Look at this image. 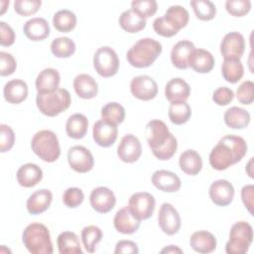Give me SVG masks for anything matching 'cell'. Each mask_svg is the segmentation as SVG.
<instances>
[{"label":"cell","mask_w":254,"mask_h":254,"mask_svg":"<svg viewBox=\"0 0 254 254\" xmlns=\"http://www.w3.org/2000/svg\"><path fill=\"white\" fill-rule=\"evenodd\" d=\"M73 89L82 99H91L97 95L98 84L95 79L87 73H79L73 79Z\"/></svg>","instance_id":"26"},{"label":"cell","mask_w":254,"mask_h":254,"mask_svg":"<svg viewBox=\"0 0 254 254\" xmlns=\"http://www.w3.org/2000/svg\"><path fill=\"white\" fill-rule=\"evenodd\" d=\"M118 135L117 125L108 123L104 120H98L94 123L92 128V137L95 143L103 148L112 146Z\"/></svg>","instance_id":"17"},{"label":"cell","mask_w":254,"mask_h":254,"mask_svg":"<svg viewBox=\"0 0 254 254\" xmlns=\"http://www.w3.org/2000/svg\"><path fill=\"white\" fill-rule=\"evenodd\" d=\"M0 4L2 5L1 12H0V14L2 15V14H4V12H5V10H6V6H7V7L9 6V1H1V2H0Z\"/></svg>","instance_id":"57"},{"label":"cell","mask_w":254,"mask_h":254,"mask_svg":"<svg viewBox=\"0 0 254 254\" xmlns=\"http://www.w3.org/2000/svg\"><path fill=\"white\" fill-rule=\"evenodd\" d=\"M22 241L32 254H52L54 252L50 231L42 223L33 222L27 225L22 234Z\"/></svg>","instance_id":"4"},{"label":"cell","mask_w":254,"mask_h":254,"mask_svg":"<svg viewBox=\"0 0 254 254\" xmlns=\"http://www.w3.org/2000/svg\"><path fill=\"white\" fill-rule=\"evenodd\" d=\"M15 32L12 27L5 22H0V45L2 47H10L15 42Z\"/></svg>","instance_id":"52"},{"label":"cell","mask_w":254,"mask_h":254,"mask_svg":"<svg viewBox=\"0 0 254 254\" xmlns=\"http://www.w3.org/2000/svg\"><path fill=\"white\" fill-rule=\"evenodd\" d=\"M17 182L21 187L32 188L38 185L43 179L42 169L33 163L22 165L17 171Z\"/></svg>","instance_id":"25"},{"label":"cell","mask_w":254,"mask_h":254,"mask_svg":"<svg viewBox=\"0 0 254 254\" xmlns=\"http://www.w3.org/2000/svg\"><path fill=\"white\" fill-rule=\"evenodd\" d=\"M245 51V40L238 32L227 33L220 43V53L223 59L240 60Z\"/></svg>","instance_id":"13"},{"label":"cell","mask_w":254,"mask_h":254,"mask_svg":"<svg viewBox=\"0 0 254 254\" xmlns=\"http://www.w3.org/2000/svg\"><path fill=\"white\" fill-rule=\"evenodd\" d=\"M88 120L81 113H74L68 117L65 123V132L72 139H81L86 135Z\"/></svg>","instance_id":"32"},{"label":"cell","mask_w":254,"mask_h":254,"mask_svg":"<svg viewBox=\"0 0 254 254\" xmlns=\"http://www.w3.org/2000/svg\"><path fill=\"white\" fill-rule=\"evenodd\" d=\"M91 207L99 213H107L113 209L116 203L114 192L106 187H97L89 195Z\"/></svg>","instance_id":"15"},{"label":"cell","mask_w":254,"mask_h":254,"mask_svg":"<svg viewBox=\"0 0 254 254\" xmlns=\"http://www.w3.org/2000/svg\"><path fill=\"white\" fill-rule=\"evenodd\" d=\"M216 238L215 236L206 230L195 231L191 234L190 238V247L198 253L206 254L211 253L216 248Z\"/></svg>","instance_id":"27"},{"label":"cell","mask_w":254,"mask_h":254,"mask_svg":"<svg viewBox=\"0 0 254 254\" xmlns=\"http://www.w3.org/2000/svg\"><path fill=\"white\" fill-rule=\"evenodd\" d=\"M169 118L172 123L176 125H183L187 123L191 116V108L186 101L171 103L168 111Z\"/></svg>","instance_id":"37"},{"label":"cell","mask_w":254,"mask_h":254,"mask_svg":"<svg viewBox=\"0 0 254 254\" xmlns=\"http://www.w3.org/2000/svg\"><path fill=\"white\" fill-rule=\"evenodd\" d=\"M253 198H254V186L246 185L241 189V199L247 210L253 214Z\"/></svg>","instance_id":"53"},{"label":"cell","mask_w":254,"mask_h":254,"mask_svg":"<svg viewBox=\"0 0 254 254\" xmlns=\"http://www.w3.org/2000/svg\"><path fill=\"white\" fill-rule=\"evenodd\" d=\"M17 67V62L15 58L6 52H0V74L1 76H7L12 74Z\"/></svg>","instance_id":"50"},{"label":"cell","mask_w":254,"mask_h":254,"mask_svg":"<svg viewBox=\"0 0 254 254\" xmlns=\"http://www.w3.org/2000/svg\"><path fill=\"white\" fill-rule=\"evenodd\" d=\"M131 9L140 17L146 19L156 14L158 4L155 0H134L131 2Z\"/></svg>","instance_id":"43"},{"label":"cell","mask_w":254,"mask_h":254,"mask_svg":"<svg viewBox=\"0 0 254 254\" xmlns=\"http://www.w3.org/2000/svg\"><path fill=\"white\" fill-rule=\"evenodd\" d=\"M71 103L70 94L67 89L59 87L54 91L38 93L36 104L39 111L49 117H55L66 110Z\"/></svg>","instance_id":"5"},{"label":"cell","mask_w":254,"mask_h":254,"mask_svg":"<svg viewBox=\"0 0 254 254\" xmlns=\"http://www.w3.org/2000/svg\"><path fill=\"white\" fill-rule=\"evenodd\" d=\"M197 19L210 21L216 15V7L209 0H191L190 2Z\"/></svg>","instance_id":"42"},{"label":"cell","mask_w":254,"mask_h":254,"mask_svg":"<svg viewBox=\"0 0 254 254\" xmlns=\"http://www.w3.org/2000/svg\"><path fill=\"white\" fill-rule=\"evenodd\" d=\"M158 222L161 230L167 235H175L181 228V216L178 210L169 202L161 204Z\"/></svg>","instance_id":"11"},{"label":"cell","mask_w":254,"mask_h":254,"mask_svg":"<svg viewBox=\"0 0 254 254\" xmlns=\"http://www.w3.org/2000/svg\"><path fill=\"white\" fill-rule=\"evenodd\" d=\"M113 224L118 232L122 234H133L138 230L140 220L132 214L128 206H124L115 213Z\"/></svg>","instance_id":"19"},{"label":"cell","mask_w":254,"mask_h":254,"mask_svg":"<svg viewBox=\"0 0 254 254\" xmlns=\"http://www.w3.org/2000/svg\"><path fill=\"white\" fill-rule=\"evenodd\" d=\"M145 134L148 145L157 159L161 161L169 160L177 152L178 141L164 121L159 119L150 120L145 127Z\"/></svg>","instance_id":"2"},{"label":"cell","mask_w":254,"mask_h":254,"mask_svg":"<svg viewBox=\"0 0 254 254\" xmlns=\"http://www.w3.org/2000/svg\"><path fill=\"white\" fill-rule=\"evenodd\" d=\"M193 49H195V47L190 41L182 40L178 42L171 51V61L174 66L179 69L188 68L189 57Z\"/></svg>","instance_id":"29"},{"label":"cell","mask_w":254,"mask_h":254,"mask_svg":"<svg viewBox=\"0 0 254 254\" xmlns=\"http://www.w3.org/2000/svg\"><path fill=\"white\" fill-rule=\"evenodd\" d=\"M139 252L138 246L135 242L131 240H120L116 243L115 245V254H120V253H135L137 254Z\"/></svg>","instance_id":"54"},{"label":"cell","mask_w":254,"mask_h":254,"mask_svg":"<svg viewBox=\"0 0 254 254\" xmlns=\"http://www.w3.org/2000/svg\"><path fill=\"white\" fill-rule=\"evenodd\" d=\"M151 181L155 188L165 192H176L182 186L179 176L167 170H158L154 172Z\"/></svg>","instance_id":"18"},{"label":"cell","mask_w":254,"mask_h":254,"mask_svg":"<svg viewBox=\"0 0 254 254\" xmlns=\"http://www.w3.org/2000/svg\"><path fill=\"white\" fill-rule=\"evenodd\" d=\"M246 141L237 135H225L212 148L209 164L217 171H223L240 162L247 153Z\"/></svg>","instance_id":"1"},{"label":"cell","mask_w":254,"mask_h":254,"mask_svg":"<svg viewBox=\"0 0 254 254\" xmlns=\"http://www.w3.org/2000/svg\"><path fill=\"white\" fill-rule=\"evenodd\" d=\"M53 193L48 189H41L34 191L27 199L26 206L30 214L37 215L45 212L51 205Z\"/></svg>","instance_id":"21"},{"label":"cell","mask_w":254,"mask_h":254,"mask_svg":"<svg viewBox=\"0 0 254 254\" xmlns=\"http://www.w3.org/2000/svg\"><path fill=\"white\" fill-rule=\"evenodd\" d=\"M67 162L69 167L77 173H87L92 170L94 159L91 152L84 146H73L68 149Z\"/></svg>","instance_id":"10"},{"label":"cell","mask_w":254,"mask_h":254,"mask_svg":"<svg viewBox=\"0 0 254 254\" xmlns=\"http://www.w3.org/2000/svg\"><path fill=\"white\" fill-rule=\"evenodd\" d=\"M28 84L19 78L7 81L3 88V95L6 101L12 104H19L28 96Z\"/></svg>","instance_id":"24"},{"label":"cell","mask_w":254,"mask_h":254,"mask_svg":"<svg viewBox=\"0 0 254 254\" xmlns=\"http://www.w3.org/2000/svg\"><path fill=\"white\" fill-rule=\"evenodd\" d=\"M58 249L61 254H82L78 236L72 231H64L57 238Z\"/></svg>","instance_id":"33"},{"label":"cell","mask_w":254,"mask_h":254,"mask_svg":"<svg viewBox=\"0 0 254 254\" xmlns=\"http://www.w3.org/2000/svg\"><path fill=\"white\" fill-rule=\"evenodd\" d=\"M214 58L204 49H193L189 57V66L198 73H207L214 66Z\"/></svg>","instance_id":"20"},{"label":"cell","mask_w":254,"mask_h":254,"mask_svg":"<svg viewBox=\"0 0 254 254\" xmlns=\"http://www.w3.org/2000/svg\"><path fill=\"white\" fill-rule=\"evenodd\" d=\"M221 74L227 82H238L244 74V67L241 61L224 59L221 64Z\"/></svg>","instance_id":"35"},{"label":"cell","mask_w":254,"mask_h":254,"mask_svg":"<svg viewBox=\"0 0 254 254\" xmlns=\"http://www.w3.org/2000/svg\"><path fill=\"white\" fill-rule=\"evenodd\" d=\"M234 98V92L227 86H220L212 93V100L219 106L229 104Z\"/></svg>","instance_id":"51"},{"label":"cell","mask_w":254,"mask_h":254,"mask_svg":"<svg viewBox=\"0 0 254 254\" xmlns=\"http://www.w3.org/2000/svg\"><path fill=\"white\" fill-rule=\"evenodd\" d=\"M51 52L57 58L71 57L75 52V43L67 37H59L51 43Z\"/></svg>","instance_id":"39"},{"label":"cell","mask_w":254,"mask_h":254,"mask_svg":"<svg viewBox=\"0 0 254 254\" xmlns=\"http://www.w3.org/2000/svg\"><path fill=\"white\" fill-rule=\"evenodd\" d=\"M253 158H250V160H249V162L247 163V165H246V173L248 174V176L251 178V179H253L254 178V176H253Z\"/></svg>","instance_id":"56"},{"label":"cell","mask_w":254,"mask_h":254,"mask_svg":"<svg viewBox=\"0 0 254 254\" xmlns=\"http://www.w3.org/2000/svg\"><path fill=\"white\" fill-rule=\"evenodd\" d=\"M42 5L40 0H15L14 9L20 16H31L38 12Z\"/></svg>","instance_id":"45"},{"label":"cell","mask_w":254,"mask_h":254,"mask_svg":"<svg viewBox=\"0 0 254 254\" xmlns=\"http://www.w3.org/2000/svg\"><path fill=\"white\" fill-rule=\"evenodd\" d=\"M225 124L232 129H243L250 123V114L244 108L232 106L228 108L223 115Z\"/></svg>","instance_id":"31"},{"label":"cell","mask_w":254,"mask_h":254,"mask_svg":"<svg viewBox=\"0 0 254 254\" xmlns=\"http://www.w3.org/2000/svg\"><path fill=\"white\" fill-rule=\"evenodd\" d=\"M119 25L124 31L134 34L145 29L146 19L140 17L132 9H128L120 14Z\"/></svg>","instance_id":"34"},{"label":"cell","mask_w":254,"mask_h":254,"mask_svg":"<svg viewBox=\"0 0 254 254\" xmlns=\"http://www.w3.org/2000/svg\"><path fill=\"white\" fill-rule=\"evenodd\" d=\"M23 32L31 41H43L50 35V25L46 19L35 17L24 24Z\"/></svg>","instance_id":"23"},{"label":"cell","mask_w":254,"mask_h":254,"mask_svg":"<svg viewBox=\"0 0 254 254\" xmlns=\"http://www.w3.org/2000/svg\"><path fill=\"white\" fill-rule=\"evenodd\" d=\"M154 31L165 38H171L178 34L179 30L176 29L164 16L158 17L153 22Z\"/></svg>","instance_id":"47"},{"label":"cell","mask_w":254,"mask_h":254,"mask_svg":"<svg viewBox=\"0 0 254 254\" xmlns=\"http://www.w3.org/2000/svg\"><path fill=\"white\" fill-rule=\"evenodd\" d=\"M53 25L59 32L68 33L76 26V16L70 10H59L53 17Z\"/></svg>","instance_id":"36"},{"label":"cell","mask_w":254,"mask_h":254,"mask_svg":"<svg viewBox=\"0 0 254 254\" xmlns=\"http://www.w3.org/2000/svg\"><path fill=\"white\" fill-rule=\"evenodd\" d=\"M253 241V228L246 221L235 222L229 231L225 245L227 254H245Z\"/></svg>","instance_id":"7"},{"label":"cell","mask_w":254,"mask_h":254,"mask_svg":"<svg viewBox=\"0 0 254 254\" xmlns=\"http://www.w3.org/2000/svg\"><path fill=\"white\" fill-rule=\"evenodd\" d=\"M83 199H84L83 191L79 188H75V187L66 189L63 194V201L69 208L77 207L82 203Z\"/></svg>","instance_id":"46"},{"label":"cell","mask_w":254,"mask_h":254,"mask_svg":"<svg viewBox=\"0 0 254 254\" xmlns=\"http://www.w3.org/2000/svg\"><path fill=\"white\" fill-rule=\"evenodd\" d=\"M119 64L116 52L108 46L100 47L93 55L94 69L102 77L115 75L119 69Z\"/></svg>","instance_id":"8"},{"label":"cell","mask_w":254,"mask_h":254,"mask_svg":"<svg viewBox=\"0 0 254 254\" xmlns=\"http://www.w3.org/2000/svg\"><path fill=\"white\" fill-rule=\"evenodd\" d=\"M103 236L102 230L95 225H88L81 230V241L85 250L89 253H93L96 249V245L101 241Z\"/></svg>","instance_id":"41"},{"label":"cell","mask_w":254,"mask_h":254,"mask_svg":"<svg viewBox=\"0 0 254 254\" xmlns=\"http://www.w3.org/2000/svg\"><path fill=\"white\" fill-rule=\"evenodd\" d=\"M32 151L44 162H56L61 156L58 136L52 130H40L32 138Z\"/></svg>","instance_id":"6"},{"label":"cell","mask_w":254,"mask_h":254,"mask_svg":"<svg viewBox=\"0 0 254 254\" xmlns=\"http://www.w3.org/2000/svg\"><path fill=\"white\" fill-rule=\"evenodd\" d=\"M208 194L214 204L218 206H226L233 200L234 188L227 180H216L210 185Z\"/></svg>","instance_id":"16"},{"label":"cell","mask_w":254,"mask_h":254,"mask_svg":"<svg viewBox=\"0 0 254 254\" xmlns=\"http://www.w3.org/2000/svg\"><path fill=\"white\" fill-rule=\"evenodd\" d=\"M236 97L244 105L251 104L254 100V83L251 80H244L237 88Z\"/></svg>","instance_id":"48"},{"label":"cell","mask_w":254,"mask_h":254,"mask_svg":"<svg viewBox=\"0 0 254 254\" xmlns=\"http://www.w3.org/2000/svg\"><path fill=\"white\" fill-rule=\"evenodd\" d=\"M100 114L102 120L114 125L121 124L125 119V109L118 102H109L105 104L101 108Z\"/></svg>","instance_id":"40"},{"label":"cell","mask_w":254,"mask_h":254,"mask_svg":"<svg viewBox=\"0 0 254 254\" xmlns=\"http://www.w3.org/2000/svg\"><path fill=\"white\" fill-rule=\"evenodd\" d=\"M164 17L179 31L187 26L190 19L188 10L180 5L170 6L167 9Z\"/></svg>","instance_id":"38"},{"label":"cell","mask_w":254,"mask_h":254,"mask_svg":"<svg viewBox=\"0 0 254 254\" xmlns=\"http://www.w3.org/2000/svg\"><path fill=\"white\" fill-rule=\"evenodd\" d=\"M165 95L170 103L186 101L190 95L189 83L181 77L170 79L165 86Z\"/></svg>","instance_id":"22"},{"label":"cell","mask_w":254,"mask_h":254,"mask_svg":"<svg viewBox=\"0 0 254 254\" xmlns=\"http://www.w3.org/2000/svg\"><path fill=\"white\" fill-rule=\"evenodd\" d=\"M142 154V146L139 139L133 134L124 135L117 147V156L124 163L138 161Z\"/></svg>","instance_id":"14"},{"label":"cell","mask_w":254,"mask_h":254,"mask_svg":"<svg viewBox=\"0 0 254 254\" xmlns=\"http://www.w3.org/2000/svg\"><path fill=\"white\" fill-rule=\"evenodd\" d=\"M226 11L234 17H242L249 13L251 9L250 0H227L225 2Z\"/></svg>","instance_id":"44"},{"label":"cell","mask_w":254,"mask_h":254,"mask_svg":"<svg viewBox=\"0 0 254 254\" xmlns=\"http://www.w3.org/2000/svg\"><path fill=\"white\" fill-rule=\"evenodd\" d=\"M156 200L153 194L147 191L133 193L128 201V207L132 214L141 220L148 219L152 216L155 209Z\"/></svg>","instance_id":"9"},{"label":"cell","mask_w":254,"mask_h":254,"mask_svg":"<svg viewBox=\"0 0 254 254\" xmlns=\"http://www.w3.org/2000/svg\"><path fill=\"white\" fill-rule=\"evenodd\" d=\"M130 91L134 97L148 101L157 96L158 85L151 76L145 74L138 75L132 78L130 82Z\"/></svg>","instance_id":"12"},{"label":"cell","mask_w":254,"mask_h":254,"mask_svg":"<svg viewBox=\"0 0 254 254\" xmlns=\"http://www.w3.org/2000/svg\"><path fill=\"white\" fill-rule=\"evenodd\" d=\"M162 45L152 38L138 40L127 52L128 63L137 68L148 67L158 59L162 53Z\"/></svg>","instance_id":"3"},{"label":"cell","mask_w":254,"mask_h":254,"mask_svg":"<svg viewBox=\"0 0 254 254\" xmlns=\"http://www.w3.org/2000/svg\"><path fill=\"white\" fill-rule=\"evenodd\" d=\"M60 81H61V75L56 68H53V67L44 68L37 75L36 89L38 93L51 92L59 88Z\"/></svg>","instance_id":"28"},{"label":"cell","mask_w":254,"mask_h":254,"mask_svg":"<svg viewBox=\"0 0 254 254\" xmlns=\"http://www.w3.org/2000/svg\"><path fill=\"white\" fill-rule=\"evenodd\" d=\"M160 252L161 253H183V250L176 245H169L163 248Z\"/></svg>","instance_id":"55"},{"label":"cell","mask_w":254,"mask_h":254,"mask_svg":"<svg viewBox=\"0 0 254 254\" xmlns=\"http://www.w3.org/2000/svg\"><path fill=\"white\" fill-rule=\"evenodd\" d=\"M179 165L185 174L189 176H195L202 169V159L195 150L189 149L181 154L179 158Z\"/></svg>","instance_id":"30"},{"label":"cell","mask_w":254,"mask_h":254,"mask_svg":"<svg viewBox=\"0 0 254 254\" xmlns=\"http://www.w3.org/2000/svg\"><path fill=\"white\" fill-rule=\"evenodd\" d=\"M15 143V133L13 129L6 125H0V152L6 153L10 151Z\"/></svg>","instance_id":"49"}]
</instances>
